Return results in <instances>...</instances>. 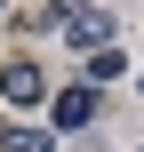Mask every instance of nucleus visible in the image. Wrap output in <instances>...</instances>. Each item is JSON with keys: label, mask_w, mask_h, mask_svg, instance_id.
I'll return each mask as SVG.
<instances>
[{"label": "nucleus", "mask_w": 144, "mask_h": 152, "mask_svg": "<svg viewBox=\"0 0 144 152\" xmlns=\"http://www.w3.org/2000/svg\"><path fill=\"white\" fill-rule=\"evenodd\" d=\"M88 152H96V144H88Z\"/></svg>", "instance_id": "nucleus-7"}, {"label": "nucleus", "mask_w": 144, "mask_h": 152, "mask_svg": "<svg viewBox=\"0 0 144 152\" xmlns=\"http://www.w3.org/2000/svg\"><path fill=\"white\" fill-rule=\"evenodd\" d=\"M0 96H8V104H40V96H48L40 64H24V56H16V64H0Z\"/></svg>", "instance_id": "nucleus-3"}, {"label": "nucleus", "mask_w": 144, "mask_h": 152, "mask_svg": "<svg viewBox=\"0 0 144 152\" xmlns=\"http://www.w3.org/2000/svg\"><path fill=\"white\" fill-rule=\"evenodd\" d=\"M64 40H72V48H80V56H96V48H112V16H104V8H88V0H80V8H72V16H64Z\"/></svg>", "instance_id": "nucleus-1"}, {"label": "nucleus", "mask_w": 144, "mask_h": 152, "mask_svg": "<svg viewBox=\"0 0 144 152\" xmlns=\"http://www.w3.org/2000/svg\"><path fill=\"white\" fill-rule=\"evenodd\" d=\"M56 128H0V152H48Z\"/></svg>", "instance_id": "nucleus-5"}, {"label": "nucleus", "mask_w": 144, "mask_h": 152, "mask_svg": "<svg viewBox=\"0 0 144 152\" xmlns=\"http://www.w3.org/2000/svg\"><path fill=\"white\" fill-rule=\"evenodd\" d=\"M0 16H8V0H0Z\"/></svg>", "instance_id": "nucleus-6"}, {"label": "nucleus", "mask_w": 144, "mask_h": 152, "mask_svg": "<svg viewBox=\"0 0 144 152\" xmlns=\"http://www.w3.org/2000/svg\"><path fill=\"white\" fill-rule=\"evenodd\" d=\"M120 72H128V56H120V48H96V56L80 64V80H88V88H104V80H120Z\"/></svg>", "instance_id": "nucleus-4"}, {"label": "nucleus", "mask_w": 144, "mask_h": 152, "mask_svg": "<svg viewBox=\"0 0 144 152\" xmlns=\"http://www.w3.org/2000/svg\"><path fill=\"white\" fill-rule=\"evenodd\" d=\"M48 120H56V128H80V136H88V128H96V88H88V80H80V88H64V96L48 104Z\"/></svg>", "instance_id": "nucleus-2"}]
</instances>
